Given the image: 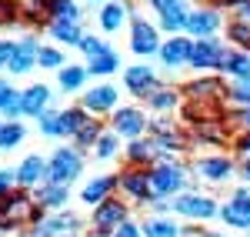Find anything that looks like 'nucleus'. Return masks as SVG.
<instances>
[{"label": "nucleus", "instance_id": "obj_1", "mask_svg": "<svg viewBox=\"0 0 250 237\" xmlns=\"http://www.w3.org/2000/svg\"><path fill=\"white\" fill-rule=\"evenodd\" d=\"M77 174H80L77 154H74V151H57V154H54V160H50V180L67 187V180H74Z\"/></svg>", "mask_w": 250, "mask_h": 237}, {"label": "nucleus", "instance_id": "obj_2", "mask_svg": "<svg viewBox=\"0 0 250 237\" xmlns=\"http://www.w3.org/2000/svg\"><path fill=\"white\" fill-rule=\"evenodd\" d=\"M224 214V220L227 224H233V227H250V194H233V200L220 211Z\"/></svg>", "mask_w": 250, "mask_h": 237}, {"label": "nucleus", "instance_id": "obj_3", "mask_svg": "<svg viewBox=\"0 0 250 237\" xmlns=\"http://www.w3.org/2000/svg\"><path fill=\"white\" fill-rule=\"evenodd\" d=\"M220 43L217 40H204V43H193L190 47V60L197 67H220Z\"/></svg>", "mask_w": 250, "mask_h": 237}, {"label": "nucleus", "instance_id": "obj_4", "mask_svg": "<svg viewBox=\"0 0 250 237\" xmlns=\"http://www.w3.org/2000/svg\"><path fill=\"white\" fill-rule=\"evenodd\" d=\"M177 187H180V171L177 167H157L150 174V191H157V194H170Z\"/></svg>", "mask_w": 250, "mask_h": 237}, {"label": "nucleus", "instance_id": "obj_5", "mask_svg": "<svg viewBox=\"0 0 250 237\" xmlns=\"http://www.w3.org/2000/svg\"><path fill=\"white\" fill-rule=\"evenodd\" d=\"M180 214H193V217H210V214H217V207H213V200L207 197H197V194H190V197H180L177 204H173Z\"/></svg>", "mask_w": 250, "mask_h": 237}, {"label": "nucleus", "instance_id": "obj_6", "mask_svg": "<svg viewBox=\"0 0 250 237\" xmlns=\"http://www.w3.org/2000/svg\"><path fill=\"white\" fill-rule=\"evenodd\" d=\"M217 23H220V17H217L213 10H197V14H190V17H187V23H184V27H187L190 34H197V37H207L210 30H217Z\"/></svg>", "mask_w": 250, "mask_h": 237}, {"label": "nucleus", "instance_id": "obj_7", "mask_svg": "<svg viewBox=\"0 0 250 237\" xmlns=\"http://www.w3.org/2000/svg\"><path fill=\"white\" fill-rule=\"evenodd\" d=\"M154 3H157V10H160V17H164V27H167V30H177V27L187 23L180 0H154Z\"/></svg>", "mask_w": 250, "mask_h": 237}, {"label": "nucleus", "instance_id": "obj_8", "mask_svg": "<svg viewBox=\"0 0 250 237\" xmlns=\"http://www.w3.org/2000/svg\"><path fill=\"white\" fill-rule=\"evenodd\" d=\"M47 100H50V90H47L43 84H37V87H30V90L20 97V110L34 117V114H40V110L47 107Z\"/></svg>", "mask_w": 250, "mask_h": 237}, {"label": "nucleus", "instance_id": "obj_9", "mask_svg": "<svg viewBox=\"0 0 250 237\" xmlns=\"http://www.w3.org/2000/svg\"><path fill=\"white\" fill-rule=\"evenodd\" d=\"M37 40H23L20 47H14V57H10V70L14 74H23L30 64H34V57H37Z\"/></svg>", "mask_w": 250, "mask_h": 237}, {"label": "nucleus", "instance_id": "obj_10", "mask_svg": "<svg viewBox=\"0 0 250 237\" xmlns=\"http://www.w3.org/2000/svg\"><path fill=\"white\" fill-rule=\"evenodd\" d=\"M134 50L137 54H154L157 50V37H154V27L137 20L134 23Z\"/></svg>", "mask_w": 250, "mask_h": 237}, {"label": "nucleus", "instance_id": "obj_11", "mask_svg": "<svg viewBox=\"0 0 250 237\" xmlns=\"http://www.w3.org/2000/svg\"><path fill=\"white\" fill-rule=\"evenodd\" d=\"M117 220H124V207L117 204V200H110V204H104L100 211L94 214V224H97V231H110Z\"/></svg>", "mask_w": 250, "mask_h": 237}, {"label": "nucleus", "instance_id": "obj_12", "mask_svg": "<svg viewBox=\"0 0 250 237\" xmlns=\"http://www.w3.org/2000/svg\"><path fill=\"white\" fill-rule=\"evenodd\" d=\"M220 67L230 70V74H237V77H250V57L247 54H230V50H224V54H220Z\"/></svg>", "mask_w": 250, "mask_h": 237}, {"label": "nucleus", "instance_id": "obj_13", "mask_svg": "<svg viewBox=\"0 0 250 237\" xmlns=\"http://www.w3.org/2000/svg\"><path fill=\"white\" fill-rule=\"evenodd\" d=\"M197 171H200L204 177H210V180H224L227 174H230V160H224V157L200 160V164H197Z\"/></svg>", "mask_w": 250, "mask_h": 237}, {"label": "nucleus", "instance_id": "obj_14", "mask_svg": "<svg viewBox=\"0 0 250 237\" xmlns=\"http://www.w3.org/2000/svg\"><path fill=\"white\" fill-rule=\"evenodd\" d=\"M114 100H117V90H114V87H97V90H90V94L83 97V104H87L90 110H107Z\"/></svg>", "mask_w": 250, "mask_h": 237}, {"label": "nucleus", "instance_id": "obj_15", "mask_svg": "<svg viewBox=\"0 0 250 237\" xmlns=\"http://www.w3.org/2000/svg\"><path fill=\"white\" fill-rule=\"evenodd\" d=\"M114 124H117L120 134H140V130H144V117H140L137 110H120L114 117Z\"/></svg>", "mask_w": 250, "mask_h": 237}, {"label": "nucleus", "instance_id": "obj_16", "mask_svg": "<svg viewBox=\"0 0 250 237\" xmlns=\"http://www.w3.org/2000/svg\"><path fill=\"white\" fill-rule=\"evenodd\" d=\"M160 57L167 60V64H184V60H190V43H187V40H170V43L160 50Z\"/></svg>", "mask_w": 250, "mask_h": 237}, {"label": "nucleus", "instance_id": "obj_17", "mask_svg": "<svg viewBox=\"0 0 250 237\" xmlns=\"http://www.w3.org/2000/svg\"><path fill=\"white\" fill-rule=\"evenodd\" d=\"M43 160L40 157H27L23 164H20V171H17V180H23V184H34V180H40L43 177Z\"/></svg>", "mask_w": 250, "mask_h": 237}, {"label": "nucleus", "instance_id": "obj_18", "mask_svg": "<svg viewBox=\"0 0 250 237\" xmlns=\"http://www.w3.org/2000/svg\"><path fill=\"white\" fill-rule=\"evenodd\" d=\"M150 84H154V74H150L147 67H134V70H127V87H130L134 94H144Z\"/></svg>", "mask_w": 250, "mask_h": 237}, {"label": "nucleus", "instance_id": "obj_19", "mask_svg": "<svg viewBox=\"0 0 250 237\" xmlns=\"http://www.w3.org/2000/svg\"><path fill=\"white\" fill-rule=\"evenodd\" d=\"M110 187H114V177H100V180H94V184H87V187H83V200H87V204H97V200L104 197Z\"/></svg>", "mask_w": 250, "mask_h": 237}, {"label": "nucleus", "instance_id": "obj_20", "mask_svg": "<svg viewBox=\"0 0 250 237\" xmlns=\"http://www.w3.org/2000/svg\"><path fill=\"white\" fill-rule=\"evenodd\" d=\"M100 23H104V30H117V27L124 23V7H120V3H110V7H104V14H100Z\"/></svg>", "mask_w": 250, "mask_h": 237}, {"label": "nucleus", "instance_id": "obj_21", "mask_svg": "<svg viewBox=\"0 0 250 237\" xmlns=\"http://www.w3.org/2000/svg\"><path fill=\"white\" fill-rule=\"evenodd\" d=\"M83 114L80 110H67V114H60V134H77L80 127H83Z\"/></svg>", "mask_w": 250, "mask_h": 237}, {"label": "nucleus", "instance_id": "obj_22", "mask_svg": "<svg viewBox=\"0 0 250 237\" xmlns=\"http://www.w3.org/2000/svg\"><path fill=\"white\" fill-rule=\"evenodd\" d=\"M124 187H127L134 197H144V194L150 191V177H144V174H127V177H124Z\"/></svg>", "mask_w": 250, "mask_h": 237}, {"label": "nucleus", "instance_id": "obj_23", "mask_svg": "<svg viewBox=\"0 0 250 237\" xmlns=\"http://www.w3.org/2000/svg\"><path fill=\"white\" fill-rule=\"evenodd\" d=\"M144 234L147 237H177V227L167 220H147L144 224Z\"/></svg>", "mask_w": 250, "mask_h": 237}, {"label": "nucleus", "instance_id": "obj_24", "mask_svg": "<svg viewBox=\"0 0 250 237\" xmlns=\"http://www.w3.org/2000/svg\"><path fill=\"white\" fill-rule=\"evenodd\" d=\"M110 70H117V54H110V50L90 60V74H110Z\"/></svg>", "mask_w": 250, "mask_h": 237}, {"label": "nucleus", "instance_id": "obj_25", "mask_svg": "<svg viewBox=\"0 0 250 237\" xmlns=\"http://www.w3.org/2000/svg\"><path fill=\"white\" fill-rule=\"evenodd\" d=\"M80 84H83V70H80V67H67V70L60 74V87H63V90H77Z\"/></svg>", "mask_w": 250, "mask_h": 237}, {"label": "nucleus", "instance_id": "obj_26", "mask_svg": "<svg viewBox=\"0 0 250 237\" xmlns=\"http://www.w3.org/2000/svg\"><path fill=\"white\" fill-rule=\"evenodd\" d=\"M54 37L74 43V40H80V34H77V27H74L70 20H57V23H54Z\"/></svg>", "mask_w": 250, "mask_h": 237}, {"label": "nucleus", "instance_id": "obj_27", "mask_svg": "<svg viewBox=\"0 0 250 237\" xmlns=\"http://www.w3.org/2000/svg\"><path fill=\"white\" fill-rule=\"evenodd\" d=\"M40 204H63L67 200V187L63 184H54V187H47V191H40Z\"/></svg>", "mask_w": 250, "mask_h": 237}, {"label": "nucleus", "instance_id": "obj_28", "mask_svg": "<svg viewBox=\"0 0 250 237\" xmlns=\"http://www.w3.org/2000/svg\"><path fill=\"white\" fill-rule=\"evenodd\" d=\"M50 7H54V14H57L60 20H77V7H74V0H50Z\"/></svg>", "mask_w": 250, "mask_h": 237}, {"label": "nucleus", "instance_id": "obj_29", "mask_svg": "<svg viewBox=\"0 0 250 237\" xmlns=\"http://www.w3.org/2000/svg\"><path fill=\"white\" fill-rule=\"evenodd\" d=\"M20 137H23V130H20L17 124H14V127H3V134H0V147H17Z\"/></svg>", "mask_w": 250, "mask_h": 237}, {"label": "nucleus", "instance_id": "obj_30", "mask_svg": "<svg viewBox=\"0 0 250 237\" xmlns=\"http://www.w3.org/2000/svg\"><path fill=\"white\" fill-rule=\"evenodd\" d=\"M190 90H193V97H213L220 90V84L217 80H204V84H193Z\"/></svg>", "mask_w": 250, "mask_h": 237}, {"label": "nucleus", "instance_id": "obj_31", "mask_svg": "<svg viewBox=\"0 0 250 237\" xmlns=\"http://www.w3.org/2000/svg\"><path fill=\"white\" fill-rule=\"evenodd\" d=\"M43 134H60V114H40Z\"/></svg>", "mask_w": 250, "mask_h": 237}, {"label": "nucleus", "instance_id": "obj_32", "mask_svg": "<svg viewBox=\"0 0 250 237\" xmlns=\"http://www.w3.org/2000/svg\"><path fill=\"white\" fill-rule=\"evenodd\" d=\"M230 97L233 100H240V104H250V77H244L237 87L230 90Z\"/></svg>", "mask_w": 250, "mask_h": 237}, {"label": "nucleus", "instance_id": "obj_33", "mask_svg": "<svg viewBox=\"0 0 250 237\" xmlns=\"http://www.w3.org/2000/svg\"><path fill=\"white\" fill-rule=\"evenodd\" d=\"M77 140L80 144H90V140H97V124H83L77 130Z\"/></svg>", "mask_w": 250, "mask_h": 237}, {"label": "nucleus", "instance_id": "obj_34", "mask_svg": "<svg viewBox=\"0 0 250 237\" xmlns=\"http://www.w3.org/2000/svg\"><path fill=\"white\" fill-rule=\"evenodd\" d=\"M80 47H83L87 54H94V57H100V54H107V50H104V43H100V40H94V37L80 40Z\"/></svg>", "mask_w": 250, "mask_h": 237}, {"label": "nucleus", "instance_id": "obj_35", "mask_svg": "<svg viewBox=\"0 0 250 237\" xmlns=\"http://www.w3.org/2000/svg\"><path fill=\"white\" fill-rule=\"evenodd\" d=\"M230 34H233L237 40H240V43H247V47H250V27H247V23H233V27H230Z\"/></svg>", "mask_w": 250, "mask_h": 237}, {"label": "nucleus", "instance_id": "obj_36", "mask_svg": "<svg viewBox=\"0 0 250 237\" xmlns=\"http://www.w3.org/2000/svg\"><path fill=\"white\" fill-rule=\"evenodd\" d=\"M97 144H100V147H97V154H100V157H110V154H114V147H117L114 137H100Z\"/></svg>", "mask_w": 250, "mask_h": 237}, {"label": "nucleus", "instance_id": "obj_37", "mask_svg": "<svg viewBox=\"0 0 250 237\" xmlns=\"http://www.w3.org/2000/svg\"><path fill=\"white\" fill-rule=\"evenodd\" d=\"M37 57H40V64H43V67H57V64H60V54H57V50H40Z\"/></svg>", "mask_w": 250, "mask_h": 237}, {"label": "nucleus", "instance_id": "obj_38", "mask_svg": "<svg viewBox=\"0 0 250 237\" xmlns=\"http://www.w3.org/2000/svg\"><path fill=\"white\" fill-rule=\"evenodd\" d=\"M10 20H14V3L0 0V23H10Z\"/></svg>", "mask_w": 250, "mask_h": 237}, {"label": "nucleus", "instance_id": "obj_39", "mask_svg": "<svg viewBox=\"0 0 250 237\" xmlns=\"http://www.w3.org/2000/svg\"><path fill=\"white\" fill-rule=\"evenodd\" d=\"M10 57H14V43H0V67H10Z\"/></svg>", "mask_w": 250, "mask_h": 237}, {"label": "nucleus", "instance_id": "obj_40", "mask_svg": "<svg viewBox=\"0 0 250 237\" xmlns=\"http://www.w3.org/2000/svg\"><path fill=\"white\" fill-rule=\"evenodd\" d=\"M114 237H140V231H137V224H120Z\"/></svg>", "mask_w": 250, "mask_h": 237}, {"label": "nucleus", "instance_id": "obj_41", "mask_svg": "<svg viewBox=\"0 0 250 237\" xmlns=\"http://www.w3.org/2000/svg\"><path fill=\"white\" fill-rule=\"evenodd\" d=\"M14 97H17V94L10 90V84H0V107H7V104H10Z\"/></svg>", "mask_w": 250, "mask_h": 237}, {"label": "nucleus", "instance_id": "obj_42", "mask_svg": "<svg viewBox=\"0 0 250 237\" xmlns=\"http://www.w3.org/2000/svg\"><path fill=\"white\" fill-rule=\"evenodd\" d=\"M157 107H173V94H154Z\"/></svg>", "mask_w": 250, "mask_h": 237}, {"label": "nucleus", "instance_id": "obj_43", "mask_svg": "<svg viewBox=\"0 0 250 237\" xmlns=\"http://www.w3.org/2000/svg\"><path fill=\"white\" fill-rule=\"evenodd\" d=\"M14 180V174L10 171H0V197H3V191H7V184Z\"/></svg>", "mask_w": 250, "mask_h": 237}, {"label": "nucleus", "instance_id": "obj_44", "mask_svg": "<svg viewBox=\"0 0 250 237\" xmlns=\"http://www.w3.org/2000/svg\"><path fill=\"white\" fill-rule=\"evenodd\" d=\"M240 17L250 20V0H244V3H240Z\"/></svg>", "mask_w": 250, "mask_h": 237}, {"label": "nucleus", "instance_id": "obj_45", "mask_svg": "<svg viewBox=\"0 0 250 237\" xmlns=\"http://www.w3.org/2000/svg\"><path fill=\"white\" fill-rule=\"evenodd\" d=\"M27 3H30V7H37V10H40V7H43L47 0H27Z\"/></svg>", "mask_w": 250, "mask_h": 237}, {"label": "nucleus", "instance_id": "obj_46", "mask_svg": "<svg viewBox=\"0 0 250 237\" xmlns=\"http://www.w3.org/2000/svg\"><path fill=\"white\" fill-rule=\"evenodd\" d=\"M240 147H244V151H247V154H250V134H247V137H244V144H240Z\"/></svg>", "mask_w": 250, "mask_h": 237}, {"label": "nucleus", "instance_id": "obj_47", "mask_svg": "<svg viewBox=\"0 0 250 237\" xmlns=\"http://www.w3.org/2000/svg\"><path fill=\"white\" fill-rule=\"evenodd\" d=\"M27 237H47V234H43V231H34V234H27Z\"/></svg>", "mask_w": 250, "mask_h": 237}, {"label": "nucleus", "instance_id": "obj_48", "mask_svg": "<svg viewBox=\"0 0 250 237\" xmlns=\"http://www.w3.org/2000/svg\"><path fill=\"white\" fill-rule=\"evenodd\" d=\"M244 124H247V127H250V110H247V114H244Z\"/></svg>", "mask_w": 250, "mask_h": 237}, {"label": "nucleus", "instance_id": "obj_49", "mask_svg": "<svg viewBox=\"0 0 250 237\" xmlns=\"http://www.w3.org/2000/svg\"><path fill=\"white\" fill-rule=\"evenodd\" d=\"M244 177H247V180H250V164H247V171H244Z\"/></svg>", "mask_w": 250, "mask_h": 237}, {"label": "nucleus", "instance_id": "obj_50", "mask_svg": "<svg viewBox=\"0 0 250 237\" xmlns=\"http://www.w3.org/2000/svg\"><path fill=\"white\" fill-rule=\"evenodd\" d=\"M207 237H220V234H207Z\"/></svg>", "mask_w": 250, "mask_h": 237}, {"label": "nucleus", "instance_id": "obj_51", "mask_svg": "<svg viewBox=\"0 0 250 237\" xmlns=\"http://www.w3.org/2000/svg\"><path fill=\"white\" fill-rule=\"evenodd\" d=\"M0 134H3V127H0Z\"/></svg>", "mask_w": 250, "mask_h": 237}]
</instances>
